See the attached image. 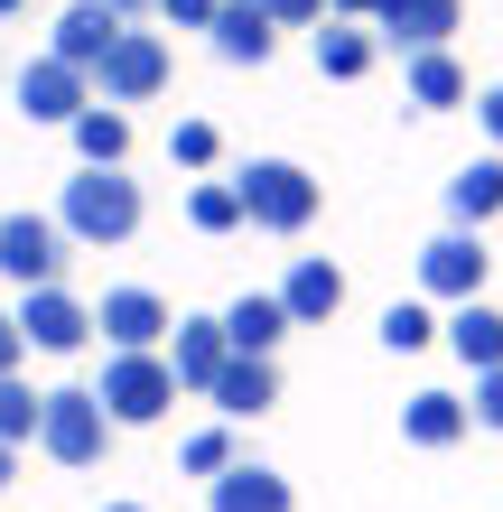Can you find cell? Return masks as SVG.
I'll list each match as a JSON object with an SVG mask.
<instances>
[{
	"label": "cell",
	"mask_w": 503,
	"mask_h": 512,
	"mask_svg": "<svg viewBox=\"0 0 503 512\" xmlns=\"http://www.w3.org/2000/svg\"><path fill=\"white\" fill-rule=\"evenodd\" d=\"M56 224H66V243L112 252V243L140 233V187L122 168H84V177H66V196H56Z\"/></svg>",
	"instance_id": "1"
},
{
	"label": "cell",
	"mask_w": 503,
	"mask_h": 512,
	"mask_svg": "<svg viewBox=\"0 0 503 512\" xmlns=\"http://www.w3.org/2000/svg\"><path fill=\"white\" fill-rule=\"evenodd\" d=\"M233 187H243V224H261V233H308L317 224V177L289 168V159H252Z\"/></svg>",
	"instance_id": "2"
},
{
	"label": "cell",
	"mask_w": 503,
	"mask_h": 512,
	"mask_svg": "<svg viewBox=\"0 0 503 512\" xmlns=\"http://www.w3.org/2000/svg\"><path fill=\"white\" fill-rule=\"evenodd\" d=\"M94 401L112 410V429H150V419H168V401H177L168 354H112L103 382H94Z\"/></svg>",
	"instance_id": "3"
},
{
	"label": "cell",
	"mask_w": 503,
	"mask_h": 512,
	"mask_svg": "<svg viewBox=\"0 0 503 512\" xmlns=\"http://www.w3.org/2000/svg\"><path fill=\"white\" fill-rule=\"evenodd\" d=\"M38 447H47L56 466H94L103 447H112V410H103L84 382L47 391V401H38Z\"/></svg>",
	"instance_id": "4"
},
{
	"label": "cell",
	"mask_w": 503,
	"mask_h": 512,
	"mask_svg": "<svg viewBox=\"0 0 503 512\" xmlns=\"http://www.w3.org/2000/svg\"><path fill=\"white\" fill-rule=\"evenodd\" d=\"M159 84H168V38L159 28H122L112 56L94 66V103H150Z\"/></svg>",
	"instance_id": "5"
},
{
	"label": "cell",
	"mask_w": 503,
	"mask_h": 512,
	"mask_svg": "<svg viewBox=\"0 0 503 512\" xmlns=\"http://www.w3.org/2000/svg\"><path fill=\"white\" fill-rule=\"evenodd\" d=\"M56 270H66V224L56 215H0V280L47 289Z\"/></svg>",
	"instance_id": "6"
},
{
	"label": "cell",
	"mask_w": 503,
	"mask_h": 512,
	"mask_svg": "<svg viewBox=\"0 0 503 512\" xmlns=\"http://www.w3.org/2000/svg\"><path fill=\"white\" fill-rule=\"evenodd\" d=\"M19 112H28V122L75 131V112H94V75L66 66V56H38V66H19Z\"/></svg>",
	"instance_id": "7"
},
{
	"label": "cell",
	"mask_w": 503,
	"mask_h": 512,
	"mask_svg": "<svg viewBox=\"0 0 503 512\" xmlns=\"http://www.w3.org/2000/svg\"><path fill=\"white\" fill-rule=\"evenodd\" d=\"M10 317H19V336L38 345V354H75L84 336H94V308H84L75 289H56V280H47V289H19Z\"/></svg>",
	"instance_id": "8"
},
{
	"label": "cell",
	"mask_w": 503,
	"mask_h": 512,
	"mask_svg": "<svg viewBox=\"0 0 503 512\" xmlns=\"http://www.w3.org/2000/svg\"><path fill=\"white\" fill-rule=\"evenodd\" d=\"M94 326H103L112 354H159V336H168V298H159V289H103Z\"/></svg>",
	"instance_id": "9"
},
{
	"label": "cell",
	"mask_w": 503,
	"mask_h": 512,
	"mask_svg": "<svg viewBox=\"0 0 503 512\" xmlns=\"http://www.w3.org/2000/svg\"><path fill=\"white\" fill-rule=\"evenodd\" d=\"M420 289L448 298V308L485 298V243H476V233H438V243H420Z\"/></svg>",
	"instance_id": "10"
},
{
	"label": "cell",
	"mask_w": 503,
	"mask_h": 512,
	"mask_svg": "<svg viewBox=\"0 0 503 512\" xmlns=\"http://www.w3.org/2000/svg\"><path fill=\"white\" fill-rule=\"evenodd\" d=\"M457 19H466V0H382V10H373V38L420 56V47H448Z\"/></svg>",
	"instance_id": "11"
},
{
	"label": "cell",
	"mask_w": 503,
	"mask_h": 512,
	"mask_svg": "<svg viewBox=\"0 0 503 512\" xmlns=\"http://www.w3.org/2000/svg\"><path fill=\"white\" fill-rule=\"evenodd\" d=\"M280 308H289V326H327L345 308V270L327 252H299V261H289V280H280Z\"/></svg>",
	"instance_id": "12"
},
{
	"label": "cell",
	"mask_w": 503,
	"mask_h": 512,
	"mask_svg": "<svg viewBox=\"0 0 503 512\" xmlns=\"http://www.w3.org/2000/svg\"><path fill=\"white\" fill-rule=\"evenodd\" d=\"M233 364V345H224V317H177V345H168V373L177 391H215V373Z\"/></svg>",
	"instance_id": "13"
},
{
	"label": "cell",
	"mask_w": 503,
	"mask_h": 512,
	"mask_svg": "<svg viewBox=\"0 0 503 512\" xmlns=\"http://www.w3.org/2000/svg\"><path fill=\"white\" fill-rule=\"evenodd\" d=\"M205 503L215 512H299V494H289V475H271V466H252V457H233L215 485H205Z\"/></svg>",
	"instance_id": "14"
},
{
	"label": "cell",
	"mask_w": 503,
	"mask_h": 512,
	"mask_svg": "<svg viewBox=\"0 0 503 512\" xmlns=\"http://www.w3.org/2000/svg\"><path fill=\"white\" fill-rule=\"evenodd\" d=\"M122 28H131V19H112L103 0H75V10L56 19V47H47V56H66V66H84V75H94L103 56H112V38H122Z\"/></svg>",
	"instance_id": "15"
},
{
	"label": "cell",
	"mask_w": 503,
	"mask_h": 512,
	"mask_svg": "<svg viewBox=\"0 0 503 512\" xmlns=\"http://www.w3.org/2000/svg\"><path fill=\"white\" fill-rule=\"evenodd\" d=\"M205 38H215V56H224V66H261V56L280 47V19H271V10H252V0H224Z\"/></svg>",
	"instance_id": "16"
},
{
	"label": "cell",
	"mask_w": 503,
	"mask_h": 512,
	"mask_svg": "<svg viewBox=\"0 0 503 512\" xmlns=\"http://www.w3.org/2000/svg\"><path fill=\"white\" fill-rule=\"evenodd\" d=\"M205 401H215L224 419H261L280 401V373H271V354H233V364L215 373V391H205Z\"/></svg>",
	"instance_id": "17"
},
{
	"label": "cell",
	"mask_w": 503,
	"mask_h": 512,
	"mask_svg": "<svg viewBox=\"0 0 503 512\" xmlns=\"http://www.w3.org/2000/svg\"><path fill=\"white\" fill-rule=\"evenodd\" d=\"M466 419H476V410H466L457 391H410V401H401V438L410 447H457Z\"/></svg>",
	"instance_id": "18"
},
{
	"label": "cell",
	"mask_w": 503,
	"mask_h": 512,
	"mask_svg": "<svg viewBox=\"0 0 503 512\" xmlns=\"http://www.w3.org/2000/svg\"><path fill=\"white\" fill-rule=\"evenodd\" d=\"M401 94H410V112H448V103H466V66L448 47H420L410 75H401Z\"/></svg>",
	"instance_id": "19"
},
{
	"label": "cell",
	"mask_w": 503,
	"mask_h": 512,
	"mask_svg": "<svg viewBox=\"0 0 503 512\" xmlns=\"http://www.w3.org/2000/svg\"><path fill=\"white\" fill-rule=\"evenodd\" d=\"M373 56H382V38L364 19H327V28H317V75L354 84V75H373Z\"/></svg>",
	"instance_id": "20"
},
{
	"label": "cell",
	"mask_w": 503,
	"mask_h": 512,
	"mask_svg": "<svg viewBox=\"0 0 503 512\" xmlns=\"http://www.w3.org/2000/svg\"><path fill=\"white\" fill-rule=\"evenodd\" d=\"M448 215H457V233L485 224V215H503V149H494V159H466L448 177Z\"/></svg>",
	"instance_id": "21"
},
{
	"label": "cell",
	"mask_w": 503,
	"mask_h": 512,
	"mask_svg": "<svg viewBox=\"0 0 503 512\" xmlns=\"http://www.w3.org/2000/svg\"><path fill=\"white\" fill-rule=\"evenodd\" d=\"M438 336H448V345H457V354H466L476 373H494V364H503V317L485 308V298H466V308H448V326H438Z\"/></svg>",
	"instance_id": "22"
},
{
	"label": "cell",
	"mask_w": 503,
	"mask_h": 512,
	"mask_svg": "<svg viewBox=\"0 0 503 512\" xmlns=\"http://www.w3.org/2000/svg\"><path fill=\"white\" fill-rule=\"evenodd\" d=\"M289 336V308H280V298H233V308H224V345L233 354H271Z\"/></svg>",
	"instance_id": "23"
},
{
	"label": "cell",
	"mask_w": 503,
	"mask_h": 512,
	"mask_svg": "<svg viewBox=\"0 0 503 512\" xmlns=\"http://www.w3.org/2000/svg\"><path fill=\"white\" fill-rule=\"evenodd\" d=\"M75 149H84V168H122V159H131V122H122L112 103L75 112Z\"/></svg>",
	"instance_id": "24"
},
{
	"label": "cell",
	"mask_w": 503,
	"mask_h": 512,
	"mask_svg": "<svg viewBox=\"0 0 503 512\" xmlns=\"http://www.w3.org/2000/svg\"><path fill=\"white\" fill-rule=\"evenodd\" d=\"M187 224L196 233H233L243 224V187H233V177H205V187L187 196Z\"/></svg>",
	"instance_id": "25"
},
{
	"label": "cell",
	"mask_w": 503,
	"mask_h": 512,
	"mask_svg": "<svg viewBox=\"0 0 503 512\" xmlns=\"http://www.w3.org/2000/svg\"><path fill=\"white\" fill-rule=\"evenodd\" d=\"M38 401H47V391H28L19 373H0V447L38 438Z\"/></svg>",
	"instance_id": "26"
},
{
	"label": "cell",
	"mask_w": 503,
	"mask_h": 512,
	"mask_svg": "<svg viewBox=\"0 0 503 512\" xmlns=\"http://www.w3.org/2000/svg\"><path fill=\"white\" fill-rule=\"evenodd\" d=\"M438 336V317L420 308V298H392V308H382V345H392V354H420Z\"/></svg>",
	"instance_id": "27"
},
{
	"label": "cell",
	"mask_w": 503,
	"mask_h": 512,
	"mask_svg": "<svg viewBox=\"0 0 503 512\" xmlns=\"http://www.w3.org/2000/svg\"><path fill=\"white\" fill-rule=\"evenodd\" d=\"M177 466H187V475H205V485H215V475L233 466V419H215V429H196L187 447H177Z\"/></svg>",
	"instance_id": "28"
},
{
	"label": "cell",
	"mask_w": 503,
	"mask_h": 512,
	"mask_svg": "<svg viewBox=\"0 0 503 512\" xmlns=\"http://www.w3.org/2000/svg\"><path fill=\"white\" fill-rule=\"evenodd\" d=\"M215 149H224L215 122H177V131H168V159H177V168H215Z\"/></svg>",
	"instance_id": "29"
},
{
	"label": "cell",
	"mask_w": 503,
	"mask_h": 512,
	"mask_svg": "<svg viewBox=\"0 0 503 512\" xmlns=\"http://www.w3.org/2000/svg\"><path fill=\"white\" fill-rule=\"evenodd\" d=\"M466 410H476V429H503V364L476 373V401H466Z\"/></svg>",
	"instance_id": "30"
},
{
	"label": "cell",
	"mask_w": 503,
	"mask_h": 512,
	"mask_svg": "<svg viewBox=\"0 0 503 512\" xmlns=\"http://www.w3.org/2000/svg\"><path fill=\"white\" fill-rule=\"evenodd\" d=\"M252 10H271L280 28H308V19H327V0H252Z\"/></svg>",
	"instance_id": "31"
},
{
	"label": "cell",
	"mask_w": 503,
	"mask_h": 512,
	"mask_svg": "<svg viewBox=\"0 0 503 512\" xmlns=\"http://www.w3.org/2000/svg\"><path fill=\"white\" fill-rule=\"evenodd\" d=\"M159 10H168V28H215L224 0H159Z\"/></svg>",
	"instance_id": "32"
},
{
	"label": "cell",
	"mask_w": 503,
	"mask_h": 512,
	"mask_svg": "<svg viewBox=\"0 0 503 512\" xmlns=\"http://www.w3.org/2000/svg\"><path fill=\"white\" fill-rule=\"evenodd\" d=\"M476 122H485V140L503 149V84H485V94H476Z\"/></svg>",
	"instance_id": "33"
},
{
	"label": "cell",
	"mask_w": 503,
	"mask_h": 512,
	"mask_svg": "<svg viewBox=\"0 0 503 512\" xmlns=\"http://www.w3.org/2000/svg\"><path fill=\"white\" fill-rule=\"evenodd\" d=\"M19 354H28V336H19V317L0 308V373H19Z\"/></svg>",
	"instance_id": "34"
},
{
	"label": "cell",
	"mask_w": 503,
	"mask_h": 512,
	"mask_svg": "<svg viewBox=\"0 0 503 512\" xmlns=\"http://www.w3.org/2000/svg\"><path fill=\"white\" fill-rule=\"evenodd\" d=\"M373 10L382 0H327V19H364V28H373Z\"/></svg>",
	"instance_id": "35"
},
{
	"label": "cell",
	"mask_w": 503,
	"mask_h": 512,
	"mask_svg": "<svg viewBox=\"0 0 503 512\" xmlns=\"http://www.w3.org/2000/svg\"><path fill=\"white\" fill-rule=\"evenodd\" d=\"M103 10H112V19H131V10H159V0H103Z\"/></svg>",
	"instance_id": "36"
},
{
	"label": "cell",
	"mask_w": 503,
	"mask_h": 512,
	"mask_svg": "<svg viewBox=\"0 0 503 512\" xmlns=\"http://www.w3.org/2000/svg\"><path fill=\"white\" fill-rule=\"evenodd\" d=\"M10 457H19V447H0V485H10Z\"/></svg>",
	"instance_id": "37"
},
{
	"label": "cell",
	"mask_w": 503,
	"mask_h": 512,
	"mask_svg": "<svg viewBox=\"0 0 503 512\" xmlns=\"http://www.w3.org/2000/svg\"><path fill=\"white\" fill-rule=\"evenodd\" d=\"M19 10H28V0H0V19H19Z\"/></svg>",
	"instance_id": "38"
},
{
	"label": "cell",
	"mask_w": 503,
	"mask_h": 512,
	"mask_svg": "<svg viewBox=\"0 0 503 512\" xmlns=\"http://www.w3.org/2000/svg\"><path fill=\"white\" fill-rule=\"evenodd\" d=\"M103 512H140V503H103Z\"/></svg>",
	"instance_id": "39"
}]
</instances>
